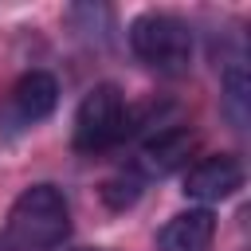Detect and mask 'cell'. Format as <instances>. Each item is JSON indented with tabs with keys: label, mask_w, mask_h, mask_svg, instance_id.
Returning <instances> with one entry per match:
<instances>
[{
	"label": "cell",
	"mask_w": 251,
	"mask_h": 251,
	"mask_svg": "<svg viewBox=\"0 0 251 251\" xmlns=\"http://www.w3.org/2000/svg\"><path fill=\"white\" fill-rule=\"evenodd\" d=\"M59 106V82L47 71H27L16 78L12 86V118L20 126H35L43 118H51V110Z\"/></svg>",
	"instance_id": "6"
},
{
	"label": "cell",
	"mask_w": 251,
	"mask_h": 251,
	"mask_svg": "<svg viewBox=\"0 0 251 251\" xmlns=\"http://www.w3.org/2000/svg\"><path fill=\"white\" fill-rule=\"evenodd\" d=\"M141 188H145V180H141L133 169H126V173H118V176H110V180L102 184V200H106L114 212H122V208H129V204L141 196Z\"/></svg>",
	"instance_id": "9"
},
{
	"label": "cell",
	"mask_w": 251,
	"mask_h": 251,
	"mask_svg": "<svg viewBox=\"0 0 251 251\" xmlns=\"http://www.w3.org/2000/svg\"><path fill=\"white\" fill-rule=\"evenodd\" d=\"M192 145H196V133H192L188 126H165V129H157L153 137H145L133 173H137L141 180H149V176H165V173H173L176 165L188 161Z\"/></svg>",
	"instance_id": "5"
},
{
	"label": "cell",
	"mask_w": 251,
	"mask_h": 251,
	"mask_svg": "<svg viewBox=\"0 0 251 251\" xmlns=\"http://www.w3.org/2000/svg\"><path fill=\"white\" fill-rule=\"evenodd\" d=\"M133 133V114L126 106V94L114 82H98L86 90V98L75 110V149L78 153H102Z\"/></svg>",
	"instance_id": "3"
},
{
	"label": "cell",
	"mask_w": 251,
	"mask_h": 251,
	"mask_svg": "<svg viewBox=\"0 0 251 251\" xmlns=\"http://www.w3.org/2000/svg\"><path fill=\"white\" fill-rule=\"evenodd\" d=\"M243 180H247L243 161L231 157V153H216V157L196 161L184 173V196L188 200H200V204H216V200L235 196L243 188Z\"/></svg>",
	"instance_id": "4"
},
{
	"label": "cell",
	"mask_w": 251,
	"mask_h": 251,
	"mask_svg": "<svg viewBox=\"0 0 251 251\" xmlns=\"http://www.w3.org/2000/svg\"><path fill=\"white\" fill-rule=\"evenodd\" d=\"M78 251H98V247H78Z\"/></svg>",
	"instance_id": "10"
},
{
	"label": "cell",
	"mask_w": 251,
	"mask_h": 251,
	"mask_svg": "<svg viewBox=\"0 0 251 251\" xmlns=\"http://www.w3.org/2000/svg\"><path fill=\"white\" fill-rule=\"evenodd\" d=\"M212 239H216L212 208H188V212H176L157 231V251H208Z\"/></svg>",
	"instance_id": "7"
},
{
	"label": "cell",
	"mask_w": 251,
	"mask_h": 251,
	"mask_svg": "<svg viewBox=\"0 0 251 251\" xmlns=\"http://www.w3.org/2000/svg\"><path fill=\"white\" fill-rule=\"evenodd\" d=\"M71 235V204L55 184L24 188L0 227V251H55Z\"/></svg>",
	"instance_id": "1"
},
{
	"label": "cell",
	"mask_w": 251,
	"mask_h": 251,
	"mask_svg": "<svg viewBox=\"0 0 251 251\" xmlns=\"http://www.w3.org/2000/svg\"><path fill=\"white\" fill-rule=\"evenodd\" d=\"M126 35L129 51L157 75H184L192 63V27L173 12H141Z\"/></svg>",
	"instance_id": "2"
},
{
	"label": "cell",
	"mask_w": 251,
	"mask_h": 251,
	"mask_svg": "<svg viewBox=\"0 0 251 251\" xmlns=\"http://www.w3.org/2000/svg\"><path fill=\"white\" fill-rule=\"evenodd\" d=\"M220 110L235 129H247L251 118V75L243 67V59H231L220 75Z\"/></svg>",
	"instance_id": "8"
}]
</instances>
